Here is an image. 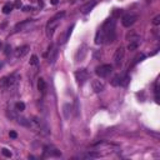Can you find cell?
I'll return each instance as SVG.
<instances>
[{
  "mask_svg": "<svg viewBox=\"0 0 160 160\" xmlns=\"http://www.w3.org/2000/svg\"><path fill=\"white\" fill-rule=\"evenodd\" d=\"M115 24L116 21L114 18H111V19H108L103 26L100 28V30L103 31L104 34V39H105V43H114L115 41V38H116V34H115Z\"/></svg>",
  "mask_w": 160,
  "mask_h": 160,
  "instance_id": "6da1fadb",
  "label": "cell"
},
{
  "mask_svg": "<svg viewBox=\"0 0 160 160\" xmlns=\"http://www.w3.org/2000/svg\"><path fill=\"white\" fill-rule=\"evenodd\" d=\"M65 15V11H61V13H58L55 14L50 20H49V23L46 24V35L51 38L53 36V34H54V30L56 29L60 24V20L63 19V16Z\"/></svg>",
  "mask_w": 160,
  "mask_h": 160,
  "instance_id": "7a4b0ae2",
  "label": "cell"
},
{
  "mask_svg": "<svg viewBox=\"0 0 160 160\" xmlns=\"http://www.w3.org/2000/svg\"><path fill=\"white\" fill-rule=\"evenodd\" d=\"M30 123H31V124H30V128L34 126V128L36 129V130H39L43 135L50 134V129H49V126H48V124H46L41 118L35 116V118H33V120H30Z\"/></svg>",
  "mask_w": 160,
  "mask_h": 160,
  "instance_id": "3957f363",
  "label": "cell"
},
{
  "mask_svg": "<svg viewBox=\"0 0 160 160\" xmlns=\"http://www.w3.org/2000/svg\"><path fill=\"white\" fill-rule=\"evenodd\" d=\"M111 71H113V66L110 64H104V65H100V66H98L95 69V73L100 78H106L109 76L110 74H111Z\"/></svg>",
  "mask_w": 160,
  "mask_h": 160,
  "instance_id": "277c9868",
  "label": "cell"
},
{
  "mask_svg": "<svg viewBox=\"0 0 160 160\" xmlns=\"http://www.w3.org/2000/svg\"><path fill=\"white\" fill-rule=\"evenodd\" d=\"M124 56H125V49H124V46H119L114 53V64L116 66H120L123 64Z\"/></svg>",
  "mask_w": 160,
  "mask_h": 160,
  "instance_id": "5b68a950",
  "label": "cell"
},
{
  "mask_svg": "<svg viewBox=\"0 0 160 160\" xmlns=\"http://www.w3.org/2000/svg\"><path fill=\"white\" fill-rule=\"evenodd\" d=\"M89 71L86 70V69H80V70H76L75 71V79H76L78 84H80V85H83L88 79H89Z\"/></svg>",
  "mask_w": 160,
  "mask_h": 160,
  "instance_id": "8992f818",
  "label": "cell"
},
{
  "mask_svg": "<svg viewBox=\"0 0 160 160\" xmlns=\"http://www.w3.org/2000/svg\"><path fill=\"white\" fill-rule=\"evenodd\" d=\"M136 19H138V16L134 15V14H126V15H124L121 18V24L125 28H130L136 21Z\"/></svg>",
  "mask_w": 160,
  "mask_h": 160,
  "instance_id": "52a82bcc",
  "label": "cell"
},
{
  "mask_svg": "<svg viewBox=\"0 0 160 160\" xmlns=\"http://www.w3.org/2000/svg\"><path fill=\"white\" fill-rule=\"evenodd\" d=\"M33 24H34V20H30V19L25 20V21L20 23V24H18V25H16L15 28H14V33H16V31H23V30H26V29H28V26H31Z\"/></svg>",
  "mask_w": 160,
  "mask_h": 160,
  "instance_id": "ba28073f",
  "label": "cell"
},
{
  "mask_svg": "<svg viewBox=\"0 0 160 160\" xmlns=\"http://www.w3.org/2000/svg\"><path fill=\"white\" fill-rule=\"evenodd\" d=\"M30 50V48L28 46V45H23V46H19L16 50H15V56L19 59V58H24L26 54L29 53Z\"/></svg>",
  "mask_w": 160,
  "mask_h": 160,
  "instance_id": "9c48e42d",
  "label": "cell"
},
{
  "mask_svg": "<svg viewBox=\"0 0 160 160\" xmlns=\"http://www.w3.org/2000/svg\"><path fill=\"white\" fill-rule=\"evenodd\" d=\"M91 88L94 90V93H101L104 88H105V85L100 80H93L91 81Z\"/></svg>",
  "mask_w": 160,
  "mask_h": 160,
  "instance_id": "30bf717a",
  "label": "cell"
},
{
  "mask_svg": "<svg viewBox=\"0 0 160 160\" xmlns=\"http://www.w3.org/2000/svg\"><path fill=\"white\" fill-rule=\"evenodd\" d=\"M58 58V49L56 48H51V50H49V55H48V60L50 64H54L55 60Z\"/></svg>",
  "mask_w": 160,
  "mask_h": 160,
  "instance_id": "8fae6325",
  "label": "cell"
},
{
  "mask_svg": "<svg viewBox=\"0 0 160 160\" xmlns=\"http://www.w3.org/2000/svg\"><path fill=\"white\" fill-rule=\"evenodd\" d=\"M96 5V0H91L89 3H86L84 7H81V13L83 14H88L90 10H93V8Z\"/></svg>",
  "mask_w": 160,
  "mask_h": 160,
  "instance_id": "7c38bea8",
  "label": "cell"
},
{
  "mask_svg": "<svg viewBox=\"0 0 160 160\" xmlns=\"http://www.w3.org/2000/svg\"><path fill=\"white\" fill-rule=\"evenodd\" d=\"M44 150H45V154H48L50 156H60V151H58V149H55L53 146H45Z\"/></svg>",
  "mask_w": 160,
  "mask_h": 160,
  "instance_id": "4fadbf2b",
  "label": "cell"
},
{
  "mask_svg": "<svg viewBox=\"0 0 160 160\" xmlns=\"http://www.w3.org/2000/svg\"><path fill=\"white\" fill-rule=\"evenodd\" d=\"M38 90L41 93V94H45V90H46V84H45L44 79H39L38 80Z\"/></svg>",
  "mask_w": 160,
  "mask_h": 160,
  "instance_id": "5bb4252c",
  "label": "cell"
},
{
  "mask_svg": "<svg viewBox=\"0 0 160 160\" xmlns=\"http://www.w3.org/2000/svg\"><path fill=\"white\" fill-rule=\"evenodd\" d=\"M86 48H85V45H83L80 49H79V51H78L76 54V60L78 61H81L84 59V56H85V54H86V50H85Z\"/></svg>",
  "mask_w": 160,
  "mask_h": 160,
  "instance_id": "9a60e30c",
  "label": "cell"
},
{
  "mask_svg": "<svg viewBox=\"0 0 160 160\" xmlns=\"http://www.w3.org/2000/svg\"><path fill=\"white\" fill-rule=\"evenodd\" d=\"M0 88L4 90H7L9 88V78L8 76H4L0 79Z\"/></svg>",
  "mask_w": 160,
  "mask_h": 160,
  "instance_id": "2e32d148",
  "label": "cell"
},
{
  "mask_svg": "<svg viewBox=\"0 0 160 160\" xmlns=\"http://www.w3.org/2000/svg\"><path fill=\"white\" fill-rule=\"evenodd\" d=\"M121 78H123V75H115V76L111 79V85L113 86H120V83H121Z\"/></svg>",
  "mask_w": 160,
  "mask_h": 160,
  "instance_id": "e0dca14e",
  "label": "cell"
},
{
  "mask_svg": "<svg viewBox=\"0 0 160 160\" xmlns=\"http://www.w3.org/2000/svg\"><path fill=\"white\" fill-rule=\"evenodd\" d=\"M63 110H64L65 119H69V118H70V114H71V105L70 104H65L64 108H63Z\"/></svg>",
  "mask_w": 160,
  "mask_h": 160,
  "instance_id": "ac0fdd59",
  "label": "cell"
},
{
  "mask_svg": "<svg viewBox=\"0 0 160 160\" xmlns=\"http://www.w3.org/2000/svg\"><path fill=\"white\" fill-rule=\"evenodd\" d=\"M18 123L19 124H21V125H24V126H26V128H30V120H28V119H25V118H19L18 119Z\"/></svg>",
  "mask_w": 160,
  "mask_h": 160,
  "instance_id": "d6986e66",
  "label": "cell"
},
{
  "mask_svg": "<svg viewBox=\"0 0 160 160\" xmlns=\"http://www.w3.org/2000/svg\"><path fill=\"white\" fill-rule=\"evenodd\" d=\"M13 5L11 4H5L4 7H3V13L4 14H10L11 11H13Z\"/></svg>",
  "mask_w": 160,
  "mask_h": 160,
  "instance_id": "ffe728a7",
  "label": "cell"
},
{
  "mask_svg": "<svg viewBox=\"0 0 160 160\" xmlns=\"http://www.w3.org/2000/svg\"><path fill=\"white\" fill-rule=\"evenodd\" d=\"M15 110L16 111H24L25 110V104L23 101H18L15 104Z\"/></svg>",
  "mask_w": 160,
  "mask_h": 160,
  "instance_id": "44dd1931",
  "label": "cell"
},
{
  "mask_svg": "<svg viewBox=\"0 0 160 160\" xmlns=\"http://www.w3.org/2000/svg\"><path fill=\"white\" fill-rule=\"evenodd\" d=\"M138 46H139V41H130L128 49L129 50H136V49H138Z\"/></svg>",
  "mask_w": 160,
  "mask_h": 160,
  "instance_id": "7402d4cb",
  "label": "cell"
},
{
  "mask_svg": "<svg viewBox=\"0 0 160 160\" xmlns=\"http://www.w3.org/2000/svg\"><path fill=\"white\" fill-rule=\"evenodd\" d=\"M144 58H145V55H144V54H139L138 56H135V58H134V63L131 64V66H133V65H135V64H138V63H139V61H141Z\"/></svg>",
  "mask_w": 160,
  "mask_h": 160,
  "instance_id": "603a6c76",
  "label": "cell"
},
{
  "mask_svg": "<svg viewBox=\"0 0 160 160\" xmlns=\"http://www.w3.org/2000/svg\"><path fill=\"white\" fill-rule=\"evenodd\" d=\"M1 154L5 156V158H11V151L10 150H8V149H1Z\"/></svg>",
  "mask_w": 160,
  "mask_h": 160,
  "instance_id": "cb8c5ba5",
  "label": "cell"
},
{
  "mask_svg": "<svg viewBox=\"0 0 160 160\" xmlns=\"http://www.w3.org/2000/svg\"><path fill=\"white\" fill-rule=\"evenodd\" d=\"M38 63H39L38 56H36V55H33L31 59H30V64L31 65H38Z\"/></svg>",
  "mask_w": 160,
  "mask_h": 160,
  "instance_id": "d4e9b609",
  "label": "cell"
},
{
  "mask_svg": "<svg viewBox=\"0 0 160 160\" xmlns=\"http://www.w3.org/2000/svg\"><path fill=\"white\" fill-rule=\"evenodd\" d=\"M153 24L154 25H159L160 24V15H156L155 18L153 19Z\"/></svg>",
  "mask_w": 160,
  "mask_h": 160,
  "instance_id": "484cf974",
  "label": "cell"
},
{
  "mask_svg": "<svg viewBox=\"0 0 160 160\" xmlns=\"http://www.w3.org/2000/svg\"><path fill=\"white\" fill-rule=\"evenodd\" d=\"M121 14V10H119V9H115L114 10V13H113V18H116V16H119Z\"/></svg>",
  "mask_w": 160,
  "mask_h": 160,
  "instance_id": "4316f807",
  "label": "cell"
},
{
  "mask_svg": "<svg viewBox=\"0 0 160 160\" xmlns=\"http://www.w3.org/2000/svg\"><path fill=\"white\" fill-rule=\"evenodd\" d=\"M13 7L14 8H18V9H19V8L23 7V4H21V1H20V0H16V1H15V4H14Z\"/></svg>",
  "mask_w": 160,
  "mask_h": 160,
  "instance_id": "83f0119b",
  "label": "cell"
},
{
  "mask_svg": "<svg viewBox=\"0 0 160 160\" xmlns=\"http://www.w3.org/2000/svg\"><path fill=\"white\" fill-rule=\"evenodd\" d=\"M9 136L13 138V139H16V138H18V134H16L15 131H10V133H9Z\"/></svg>",
  "mask_w": 160,
  "mask_h": 160,
  "instance_id": "f1b7e54d",
  "label": "cell"
},
{
  "mask_svg": "<svg viewBox=\"0 0 160 160\" xmlns=\"http://www.w3.org/2000/svg\"><path fill=\"white\" fill-rule=\"evenodd\" d=\"M23 10L24 11H30V10H33L31 7H23Z\"/></svg>",
  "mask_w": 160,
  "mask_h": 160,
  "instance_id": "f546056e",
  "label": "cell"
},
{
  "mask_svg": "<svg viewBox=\"0 0 160 160\" xmlns=\"http://www.w3.org/2000/svg\"><path fill=\"white\" fill-rule=\"evenodd\" d=\"M9 53H11V48H10L9 45H7V50H5V54H7V55H9Z\"/></svg>",
  "mask_w": 160,
  "mask_h": 160,
  "instance_id": "4dcf8cb0",
  "label": "cell"
},
{
  "mask_svg": "<svg viewBox=\"0 0 160 160\" xmlns=\"http://www.w3.org/2000/svg\"><path fill=\"white\" fill-rule=\"evenodd\" d=\"M58 3H59V0H51V4H53V5H56Z\"/></svg>",
  "mask_w": 160,
  "mask_h": 160,
  "instance_id": "1f68e13d",
  "label": "cell"
},
{
  "mask_svg": "<svg viewBox=\"0 0 160 160\" xmlns=\"http://www.w3.org/2000/svg\"><path fill=\"white\" fill-rule=\"evenodd\" d=\"M39 7H40V8L44 7V3H43V1H40V0H39Z\"/></svg>",
  "mask_w": 160,
  "mask_h": 160,
  "instance_id": "d6a6232c",
  "label": "cell"
},
{
  "mask_svg": "<svg viewBox=\"0 0 160 160\" xmlns=\"http://www.w3.org/2000/svg\"><path fill=\"white\" fill-rule=\"evenodd\" d=\"M1 48H3V43L0 41V50H1Z\"/></svg>",
  "mask_w": 160,
  "mask_h": 160,
  "instance_id": "836d02e7",
  "label": "cell"
},
{
  "mask_svg": "<svg viewBox=\"0 0 160 160\" xmlns=\"http://www.w3.org/2000/svg\"><path fill=\"white\" fill-rule=\"evenodd\" d=\"M0 66H1V65H0Z\"/></svg>",
  "mask_w": 160,
  "mask_h": 160,
  "instance_id": "e575fe53",
  "label": "cell"
}]
</instances>
